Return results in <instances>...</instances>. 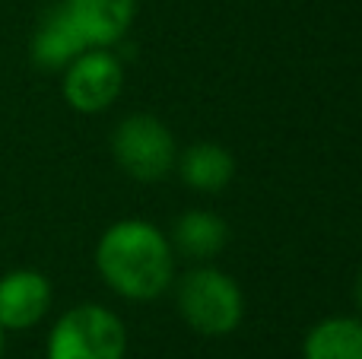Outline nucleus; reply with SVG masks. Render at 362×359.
Segmentation results:
<instances>
[{
  "label": "nucleus",
  "instance_id": "obj_4",
  "mask_svg": "<svg viewBox=\"0 0 362 359\" xmlns=\"http://www.w3.org/2000/svg\"><path fill=\"white\" fill-rule=\"evenodd\" d=\"M112 150L118 165L137 182H159L175 165V140L153 114H131L121 121Z\"/></svg>",
  "mask_w": 362,
  "mask_h": 359
},
{
  "label": "nucleus",
  "instance_id": "obj_11",
  "mask_svg": "<svg viewBox=\"0 0 362 359\" xmlns=\"http://www.w3.org/2000/svg\"><path fill=\"white\" fill-rule=\"evenodd\" d=\"M305 359H362V322L359 318H327L315 324L302 347Z\"/></svg>",
  "mask_w": 362,
  "mask_h": 359
},
{
  "label": "nucleus",
  "instance_id": "obj_5",
  "mask_svg": "<svg viewBox=\"0 0 362 359\" xmlns=\"http://www.w3.org/2000/svg\"><path fill=\"white\" fill-rule=\"evenodd\" d=\"M67 80H64V95L67 102L83 114L105 112L121 93L124 83V67L121 61L105 48L83 51L76 61L67 64Z\"/></svg>",
  "mask_w": 362,
  "mask_h": 359
},
{
  "label": "nucleus",
  "instance_id": "obj_8",
  "mask_svg": "<svg viewBox=\"0 0 362 359\" xmlns=\"http://www.w3.org/2000/svg\"><path fill=\"white\" fill-rule=\"evenodd\" d=\"M86 38L76 29V23L70 19V13L64 10V4L57 10L48 13V19L42 23V29L35 32V42H32V57H35L38 67L45 70H57L67 67L70 61L86 51Z\"/></svg>",
  "mask_w": 362,
  "mask_h": 359
},
{
  "label": "nucleus",
  "instance_id": "obj_1",
  "mask_svg": "<svg viewBox=\"0 0 362 359\" xmlns=\"http://www.w3.org/2000/svg\"><path fill=\"white\" fill-rule=\"evenodd\" d=\"M95 264L105 283L124 299H156L172 283V248L153 223L121 220L105 229Z\"/></svg>",
  "mask_w": 362,
  "mask_h": 359
},
{
  "label": "nucleus",
  "instance_id": "obj_7",
  "mask_svg": "<svg viewBox=\"0 0 362 359\" xmlns=\"http://www.w3.org/2000/svg\"><path fill=\"white\" fill-rule=\"evenodd\" d=\"M64 10L70 13L89 48H108L127 32L137 0H64Z\"/></svg>",
  "mask_w": 362,
  "mask_h": 359
},
{
  "label": "nucleus",
  "instance_id": "obj_2",
  "mask_svg": "<svg viewBox=\"0 0 362 359\" xmlns=\"http://www.w3.org/2000/svg\"><path fill=\"white\" fill-rule=\"evenodd\" d=\"M181 318L204 337H223L242 324L245 299L229 273L216 267H197L178 283Z\"/></svg>",
  "mask_w": 362,
  "mask_h": 359
},
{
  "label": "nucleus",
  "instance_id": "obj_12",
  "mask_svg": "<svg viewBox=\"0 0 362 359\" xmlns=\"http://www.w3.org/2000/svg\"><path fill=\"white\" fill-rule=\"evenodd\" d=\"M356 302H359V309H362V273H359V280H356Z\"/></svg>",
  "mask_w": 362,
  "mask_h": 359
},
{
  "label": "nucleus",
  "instance_id": "obj_3",
  "mask_svg": "<svg viewBox=\"0 0 362 359\" xmlns=\"http://www.w3.org/2000/svg\"><path fill=\"white\" fill-rule=\"evenodd\" d=\"M124 324L102 305L70 309L48 337V359H124Z\"/></svg>",
  "mask_w": 362,
  "mask_h": 359
},
{
  "label": "nucleus",
  "instance_id": "obj_13",
  "mask_svg": "<svg viewBox=\"0 0 362 359\" xmlns=\"http://www.w3.org/2000/svg\"><path fill=\"white\" fill-rule=\"evenodd\" d=\"M0 353H4V328H0Z\"/></svg>",
  "mask_w": 362,
  "mask_h": 359
},
{
  "label": "nucleus",
  "instance_id": "obj_6",
  "mask_svg": "<svg viewBox=\"0 0 362 359\" xmlns=\"http://www.w3.org/2000/svg\"><path fill=\"white\" fill-rule=\"evenodd\" d=\"M51 305V286L35 271H13L0 280V328L23 331L42 322Z\"/></svg>",
  "mask_w": 362,
  "mask_h": 359
},
{
  "label": "nucleus",
  "instance_id": "obj_9",
  "mask_svg": "<svg viewBox=\"0 0 362 359\" xmlns=\"http://www.w3.org/2000/svg\"><path fill=\"white\" fill-rule=\"evenodd\" d=\"M232 175H235V159L219 143H197L181 156V178L194 191L216 194L232 182Z\"/></svg>",
  "mask_w": 362,
  "mask_h": 359
},
{
  "label": "nucleus",
  "instance_id": "obj_10",
  "mask_svg": "<svg viewBox=\"0 0 362 359\" xmlns=\"http://www.w3.org/2000/svg\"><path fill=\"white\" fill-rule=\"evenodd\" d=\"M172 239H175L181 254L206 261V258H213V254H219L226 248V242H229V226H226L216 213H206V210H187L185 216H178L175 229H172Z\"/></svg>",
  "mask_w": 362,
  "mask_h": 359
}]
</instances>
